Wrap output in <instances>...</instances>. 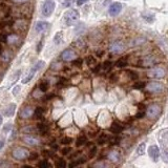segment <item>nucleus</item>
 <instances>
[{"instance_id":"nucleus-6","label":"nucleus","mask_w":168,"mask_h":168,"mask_svg":"<svg viewBox=\"0 0 168 168\" xmlns=\"http://www.w3.org/2000/svg\"><path fill=\"white\" fill-rule=\"evenodd\" d=\"M161 112H162V109H161V107H160V105L151 104L147 108L146 115L149 119H157V118H159V116L161 115Z\"/></svg>"},{"instance_id":"nucleus-55","label":"nucleus","mask_w":168,"mask_h":168,"mask_svg":"<svg viewBox=\"0 0 168 168\" xmlns=\"http://www.w3.org/2000/svg\"><path fill=\"white\" fill-rule=\"evenodd\" d=\"M19 90H20V86H16V87H15V90H13V95L16 96L17 93H18Z\"/></svg>"},{"instance_id":"nucleus-41","label":"nucleus","mask_w":168,"mask_h":168,"mask_svg":"<svg viewBox=\"0 0 168 168\" xmlns=\"http://www.w3.org/2000/svg\"><path fill=\"white\" fill-rule=\"evenodd\" d=\"M145 41H146V39H145V38H138V39H136V40L133 41L132 45H139V44L144 43Z\"/></svg>"},{"instance_id":"nucleus-10","label":"nucleus","mask_w":168,"mask_h":168,"mask_svg":"<svg viewBox=\"0 0 168 168\" xmlns=\"http://www.w3.org/2000/svg\"><path fill=\"white\" fill-rule=\"evenodd\" d=\"M13 29H15V31L19 32V33L24 32L26 29H28V21L23 18H20L19 20H17L16 22H14L13 23Z\"/></svg>"},{"instance_id":"nucleus-7","label":"nucleus","mask_w":168,"mask_h":168,"mask_svg":"<svg viewBox=\"0 0 168 168\" xmlns=\"http://www.w3.org/2000/svg\"><path fill=\"white\" fill-rule=\"evenodd\" d=\"M146 88L148 91L154 94H159L162 93L164 90V85L161 82H158V81H152V82H149L146 85Z\"/></svg>"},{"instance_id":"nucleus-34","label":"nucleus","mask_w":168,"mask_h":168,"mask_svg":"<svg viewBox=\"0 0 168 168\" xmlns=\"http://www.w3.org/2000/svg\"><path fill=\"white\" fill-rule=\"evenodd\" d=\"M38 167L39 168H48L49 167V163L46 159L41 160V161L39 162V164H38Z\"/></svg>"},{"instance_id":"nucleus-39","label":"nucleus","mask_w":168,"mask_h":168,"mask_svg":"<svg viewBox=\"0 0 168 168\" xmlns=\"http://www.w3.org/2000/svg\"><path fill=\"white\" fill-rule=\"evenodd\" d=\"M66 82H67V80H66L65 78H60L58 82H57V86H59V87H63V86L66 84Z\"/></svg>"},{"instance_id":"nucleus-44","label":"nucleus","mask_w":168,"mask_h":168,"mask_svg":"<svg viewBox=\"0 0 168 168\" xmlns=\"http://www.w3.org/2000/svg\"><path fill=\"white\" fill-rule=\"evenodd\" d=\"M127 74L129 75V78H130V79H132V80H136V79L138 78V75L135 73V71H127Z\"/></svg>"},{"instance_id":"nucleus-53","label":"nucleus","mask_w":168,"mask_h":168,"mask_svg":"<svg viewBox=\"0 0 168 168\" xmlns=\"http://www.w3.org/2000/svg\"><path fill=\"white\" fill-rule=\"evenodd\" d=\"M87 1L88 0H77V4L80 6H82V4H84L85 2H87Z\"/></svg>"},{"instance_id":"nucleus-28","label":"nucleus","mask_w":168,"mask_h":168,"mask_svg":"<svg viewBox=\"0 0 168 168\" xmlns=\"http://www.w3.org/2000/svg\"><path fill=\"white\" fill-rule=\"evenodd\" d=\"M86 61V64H87L88 66H94L97 64V60H96V58L94 56H87L85 59Z\"/></svg>"},{"instance_id":"nucleus-51","label":"nucleus","mask_w":168,"mask_h":168,"mask_svg":"<svg viewBox=\"0 0 168 168\" xmlns=\"http://www.w3.org/2000/svg\"><path fill=\"white\" fill-rule=\"evenodd\" d=\"M12 129V124H6V126L3 127V130L4 132H9V130Z\"/></svg>"},{"instance_id":"nucleus-36","label":"nucleus","mask_w":168,"mask_h":168,"mask_svg":"<svg viewBox=\"0 0 168 168\" xmlns=\"http://www.w3.org/2000/svg\"><path fill=\"white\" fill-rule=\"evenodd\" d=\"M60 142H61V144L62 145H68V144H71V143L73 142V139L70 138V137H64V138L61 139Z\"/></svg>"},{"instance_id":"nucleus-23","label":"nucleus","mask_w":168,"mask_h":168,"mask_svg":"<svg viewBox=\"0 0 168 168\" xmlns=\"http://www.w3.org/2000/svg\"><path fill=\"white\" fill-rule=\"evenodd\" d=\"M128 61H127V57H123V58H120L119 60L116 62V66L119 68H123L127 65Z\"/></svg>"},{"instance_id":"nucleus-46","label":"nucleus","mask_w":168,"mask_h":168,"mask_svg":"<svg viewBox=\"0 0 168 168\" xmlns=\"http://www.w3.org/2000/svg\"><path fill=\"white\" fill-rule=\"evenodd\" d=\"M75 45L78 46V48H84V46H85V43H84L83 40H78L75 42Z\"/></svg>"},{"instance_id":"nucleus-40","label":"nucleus","mask_w":168,"mask_h":168,"mask_svg":"<svg viewBox=\"0 0 168 168\" xmlns=\"http://www.w3.org/2000/svg\"><path fill=\"white\" fill-rule=\"evenodd\" d=\"M82 63H83V60L82 59H80V58L75 59V60L73 61V65L74 66H78V67H80V66L82 65Z\"/></svg>"},{"instance_id":"nucleus-11","label":"nucleus","mask_w":168,"mask_h":168,"mask_svg":"<svg viewBox=\"0 0 168 168\" xmlns=\"http://www.w3.org/2000/svg\"><path fill=\"white\" fill-rule=\"evenodd\" d=\"M61 58H62L63 61H74L77 58V54H76L75 51L68 48L63 51V53L61 54Z\"/></svg>"},{"instance_id":"nucleus-37","label":"nucleus","mask_w":168,"mask_h":168,"mask_svg":"<svg viewBox=\"0 0 168 168\" xmlns=\"http://www.w3.org/2000/svg\"><path fill=\"white\" fill-rule=\"evenodd\" d=\"M14 4H18V6H23L25 3H29L31 0H11Z\"/></svg>"},{"instance_id":"nucleus-35","label":"nucleus","mask_w":168,"mask_h":168,"mask_svg":"<svg viewBox=\"0 0 168 168\" xmlns=\"http://www.w3.org/2000/svg\"><path fill=\"white\" fill-rule=\"evenodd\" d=\"M144 87H146L145 82H137L133 84V88H135V90H143Z\"/></svg>"},{"instance_id":"nucleus-32","label":"nucleus","mask_w":168,"mask_h":168,"mask_svg":"<svg viewBox=\"0 0 168 168\" xmlns=\"http://www.w3.org/2000/svg\"><path fill=\"white\" fill-rule=\"evenodd\" d=\"M34 113H35V116L37 118H42V116H43V113H44V109H43V107H37L35 110H34Z\"/></svg>"},{"instance_id":"nucleus-2","label":"nucleus","mask_w":168,"mask_h":168,"mask_svg":"<svg viewBox=\"0 0 168 168\" xmlns=\"http://www.w3.org/2000/svg\"><path fill=\"white\" fill-rule=\"evenodd\" d=\"M12 157H13L15 160H18V161L25 160V159H29V151L24 147H16L13 151H12Z\"/></svg>"},{"instance_id":"nucleus-15","label":"nucleus","mask_w":168,"mask_h":168,"mask_svg":"<svg viewBox=\"0 0 168 168\" xmlns=\"http://www.w3.org/2000/svg\"><path fill=\"white\" fill-rule=\"evenodd\" d=\"M49 23L45 21H38L35 25V31L38 33H42V32H45L46 29H48Z\"/></svg>"},{"instance_id":"nucleus-38","label":"nucleus","mask_w":168,"mask_h":168,"mask_svg":"<svg viewBox=\"0 0 168 168\" xmlns=\"http://www.w3.org/2000/svg\"><path fill=\"white\" fill-rule=\"evenodd\" d=\"M94 168H107V165H106L105 162H97L94 164Z\"/></svg>"},{"instance_id":"nucleus-12","label":"nucleus","mask_w":168,"mask_h":168,"mask_svg":"<svg viewBox=\"0 0 168 168\" xmlns=\"http://www.w3.org/2000/svg\"><path fill=\"white\" fill-rule=\"evenodd\" d=\"M22 140H23L24 143H26V144L31 145V146H39L41 143V141L39 138L37 137H34V136H24L23 138H22Z\"/></svg>"},{"instance_id":"nucleus-43","label":"nucleus","mask_w":168,"mask_h":168,"mask_svg":"<svg viewBox=\"0 0 168 168\" xmlns=\"http://www.w3.org/2000/svg\"><path fill=\"white\" fill-rule=\"evenodd\" d=\"M71 151V147H64V148H62V150H61V154L63 155H67Z\"/></svg>"},{"instance_id":"nucleus-1","label":"nucleus","mask_w":168,"mask_h":168,"mask_svg":"<svg viewBox=\"0 0 168 168\" xmlns=\"http://www.w3.org/2000/svg\"><path fill=\"white\" fill-rule=\"evenodd\" d=\"M158 62H159V59H158L157 56L147 55L142 57L138 64H139L140 67H151V66H155Z\"/></svg>"},{"instance_id":"nucleus-24","label":"nucleus","mask_w":168,"mask_h":168,"mask_svg":"<svg viewBox=\"0 0 168 168\" xmlns=\"http://www.w3.org/2000/svg\"><path fill=\"white\" fill-rule=\"evenodd\" d=\"M86 142H87V138H86L85 136H80V137H78L77 141H76V146L81 147L83 146Z\"/></svg>"},{"instance_id":"nucleus-19","label":"nucleus","mask_w":168,"mask_h":168,"mask_svg":"<svg viewBox=\"0 0 168 168\" xmlns=\"http://www.w3.org/2000/svg\"><path fill=\"white\" fill-rule=\"evenodd\" d=\"M110 132H112L113 133H115V135H119V133H121L123 132V127L121 126L119 123H113L112 126H110Z\"/></svg>"},{"instance_id":"nucleus-48","label":"nucleus","mask_w":168,"mask_h":168,"mask_svg":"<svg viewBox=\"0 0 168 168\" xmlns=\"http://www.w3.org/2000/svg\"><path fill=\"white\" fill-rule=\"evenodd\" d=\"M163 160H164V162H166L168 164V151H165L163 152Z\"/></svg>"},{"instance_id":"nucleus-31","label":"nucleus","mask_w":168,"mask_h":168,"mask_svg":"<svg viewBox=\"0 0 168 168\" xmlns=\"http://www.w3.org/2000/svg\"><path fill=\"white\" fill-rule=\"evenodd\" d=\"M112 67H113V63L110 62V61H105L104 63H103V65H102V70H104L105 71H109L110 70H112Z\"/></svg>"},{"instance_id":"nucleus-49","label":"nucleus","mask_w":168,"mask_h":168,"mask_svg":"<svg viewBox=\"0 0 168 168\" xmlns=\"http://www.w3.org/2000/svg\"><path fill=\"white\" fill-rule=\"evenodd\" d=\"M42 152H43V155H45V157H52L53 158V155H54L51 151H49V150H43Z\"/></svg>"},{"instance_id":"nucleus-27","label":"nucleus","mask_w":168,"mask_h":168,"mask_svg":"<svg viewBox=\"0 0 168 168\" xmlns=\"http://www.w3.org/2000/svg\"><path fill=\"white\" fill-rule=\"evenodd\" d=\"M56 168H66V161L64 159H57L55 162Z\"/></svg>"},{"instance_id":"nucleus-14","label":"nucleus","mask_w":168,"mask_h":168,"mask_svg":"<svg viewBox=\"0 0 168 168\" xmlns=\"http://www.w3.org/2000/svg\"><path fill=\"white\" fill-rule=\"evenodd\" d=\"M148 154H149V157L154 160L155 162H158L160 158V149L157 145H152L148 148Z\"/></svg>"},{"instance_id":"nucleus-8","label":"nucleus","mask_w":168,"mask_h":168,"mask_svg":"<svg viewBox=\"0 0 168 168\" xmlns=\"http://www.w3.org/2000/svg\"><path fill=\"white\" fill-rule=\"evenodd\" d=\"M44 65H45V63H44L43 61H38V62H37V63L35 64V66H34V67L32 68L31 73H29V75L26 76V78H25V79H23V80H22V83H23V84L29 83V81H31L32 79H33L34 75H35V74H36V71H38L39 70H40V68L43 67Z\"/></svg>"},{"instance_id":"nucleus-3","label":"nucleus","mask_w":168,"mask_h":168,"mask_svg":"<svg viewBox=\"0 0 168 168\" xmlns=\"http://www.w3.org/2000/svg\"><path fill=\"white\" fill-rule=\"evenodd\" d=\"M166 75V71L163 67H152L147 71L146 76L151 79H162Z\"/></svg>"},{"instance_id":"nucleus-50","label":"nucleus","mask_w":168,"mask_h":168,"mask_svg":"<svg viewBox=\"0 0 168 168\" xmlns=\"http://www.w3.org/2000/svg\"><path fill=\"white\" fill-rule=\"evenodd\" d=\"M101 68H102V65H100V64H98V65H96L95 67L93 68V71H94V73H98V71H100Z\"/></svg>"},{"instance_id":"nucleus-47","label":"nucleus","mask_w":168,"mask_h":168,"mask_svg":"<svg viewBox=\"0 0 168 168\" xmlns=\"http://www.w3.org/2000/svg\"><path fill=\"white\" fill-rule=\"evenodd\" d=\"M31 128H32V126H29V127H24L23 132H28V133H33V132H36L35 128H34V129H31Z\"/></svg>"},{"instance_id":"nucleus-57","label":"nucleus","mask_w":168,"mask_h":168,"mask_svg":"<svg viewBox=\"0 0 168 168\" xmlns=\"http://www.w3.org/2000/svg\"><path fill=\"white\" fill-rule=\"evenodd\" d=\"M3 146H4V143H3V141H1V140H0V149H1V148L3 147Z\"/></svg>"},{"instance_id":"nucleus-13","label":"nucleus","mask_w":168,"mask_h":168,"mask_svg":"<svg viewBox=\"0 0 168 168\" xmlns=\"http://www.w3.org/2000/svg\"><path fill=\"white\" fill-rule=\"evenodd\" d=\"M121 11H122V4H121L120 2H115V3H113L112 6H109V9H108V13L113 17L118 16V15L121 13Z\"/></svg>"},{"instance_id":"nucleus-45","label":"nucleus","mask_w":168,"mask_h":168,"mask_svg":"<svg viewBox=\"0 0 168 168\" xmlns=\"http://www.w3.org/2000/svg\"><path fill=\"white\" fill-rule=\"evenodd\" d=\"M38 159V154L37 152H32L29 154V161H34V160Z\"/></svg>"},{"instance_id":"nucleus-30","label":"nucleus","mask_w":168,"mask_h":168,"mask_svg":"<svg viewBox=\"0 0 168 168\" xmlns=\"http://www.w3.org/2000/svg\"><path fill=\"white\" fill-rule=\"evenodd\" d=\"M120 142H121V138L120 137H112V138H109V144L110 145H119L120 144Z\"/></svg>"},{"instance_id":"nucleus-61","label":"nucleus","mask_w":168,"mask_h":168,"mask_svg":"<svg viewBox=\"0 0 168 168\" xmlns=\"http://www.w3.org/2000/svg\"><path fill=\"white\" fill-rule=\"evenodd\" d=\"M2 123V116H0V125H1Z\"/></svg>"},{"instance_id":"nucleus-60","label":"nucleus","mask_w":168,"mask_h":168,"mask_svg":"<svg viewBox=\"0 0 168 168\" xmlns=\"http://www.w3.org/2000/svg\"><path fill=\"white\" fill-rule=\"evenodd\" d=\"M2 53H3V52H2V45L0 44V55H2Z\"/></svg>"},{"instance_id":"nucleus-9","label":"nucleus","mask_w":168,"mask_h":168,"mask_svg":"<svg viewBox=\"0 0 168 168\" xmlns=\"http://www.w3.org/2000/svg\"><path fill=\"white\" fill-rule=\"evenodd\" d=\"M109 51L113 54H121L125 51V44L120 40L113 41L109 45Z\"/></svg>"},{"instance_id":"nucleus-56","label":"nucleus","mask_w":168,"mask_h":168,"mask_svg":"<svg viewBox=\"0 0 168 168\" xmlns=\"http://www.w3.org/2000/svg\"><path fill=\"white\" fill-rule=\"evenodd\" d=\"M71 2H73V0H67V1L65 2V6H70L71 4Z\"/></svg>"},{"instance_id":"nucleus-33","label":"nucleus","mask_w":168,"mask_h":168,"mask_svg":"<svg viewBox=\"0 0 168 168\" xmlns=\"http://www.w3.org/2000/svg\"><path fill=\"white\" fill-rule=\"evenodd\" d=\"M54 41H55L56 44H60L61 41H62V32H58L56 34L55 38H54Z\"/></svg>"},{"instance_id":"nucleus-29","label":"nucleus","mask_w":168,"mask_h":168,"mask_svg":"<svg viewBox=\"0 0 168 168\" xmlns=\"http://www.w3.org/2000/svg\"><path fill=\"white\" fill-rule=\"evenodd\" d=\"M145 149H146V144H145L144 142L141 143V144H140L139 146H138V148H137V154L139 155H144V154H145Z\"/></svg>"},{"instance_id":"nucleus-5","label":"nucleus","mask_w":168,"mask_h":168,"mask_svg":"<svg viewBox=\"0 0 168 168\" xmlns=\"http://www.w3.org/2000/svg\"><path fill=\"white\" fill-rule=\"evenodd\" d=\"M56 3L54 0H45L42 4V15L44 17H49L55 10Z\"/></svg>"},{"instance_id":"nucleus-26","label":"nucleus","mask_w":168,"mask_h":168,"mask_svg":"<svg viewBox=\"0 0 168 168\" xmlns=\"http://www.w3.org/2000/svg\"><path fill=\"white\" fill-rule=\"evenodd\" d=\"M15 109H16V105L11 104L9 107L6 108V113H4V116H6V117H12V116L14 115V113H15Z\"/></svg>"},{"instance_id":"nucleus-22","label":"nucleus","mask_w":168,"mask_h":168,"mask_svg":"<svg viewBox=\"0 0 168 168\" xmlns=\"http://www.w3.org/2000/svg\"><path fill=\"white\" fill-rule=\"evenodd\" d=\"M85 161H86L85 158H80V159H77V160H75V161L71 162L70 164H68V168H75V167H77L78 165L85 163Z\"/></svg>"},{"instance_id":"nucleus-25","label":"nucleus","mask_w":168,"mask_h":168,"mask_svg":"<svg viewBox=\"0 0 168 168\" xmlns=\"http://www.w3.org/2000/svg\"><path fill=\"white\" fill-rule=\"evenodd\" d=\"M48 87H49V83L48 80L42 81V82L39 84V90H40L41 93H45V91L48 90Z\"/></svg>"},{"instance_id":"nucleus-4","label":"nucleus","mask_w":168,"mask_h":168,"mask_svg":"<svg viewBox=\"0 0 168 168\" xmlns=\"http://www.w3.org/2000/svg\"><path fill=\"white\" fill-rule=\"evenodd\" d=\"M79 19V13L76 10H70L64 15V20L66 25H74Z\"/></svg>"},{"instance_id":"nucleus-54","label":"nucleus","mask_w":168,"mask_h":168,"mask_svg":"<svg viewBox=\"0 0 168 168\" xmlns=\"http://www.w3.org/2000/svg\"><path fill=\"white\" fill-rule=\"evenodd\" d=\"M42 43H43V39H41L40 42H39V45H38V48H37V52H40L41 51V48H42Z\"/></svg>"},{"instance_id":"nucleus-59","label":"nucleus","mask_w":168,"mask_h":168,"mask_svg":"<svg viewBox=\"0 0 168 168\" xmlns=\"http://www.w3.org/2000/svg\"><path fill=\"white\" fill-rule=\"evenodd\" d=\"M52 147L54 148V149H58V146H57L56 144H54V145H52Z\"/></svg>"},{"instance_id":"nucleus-52","label":"nucleus","mask_w":168,"mask_h":168,"mask_svg":"<svg viewBox=\"0 0 168 168\" xmlns=\"http://www.w3.org/2000/svg\"><path fill=\"white\" fill-rule=\"evenodd\" d=\"M55 98V95L54 94H48V96H45V100H51V99Z\"/></svg>"},{"instance_id":"nucleus-58","label":"nucleus","mask_w":168,"mask_h":168,"mask_svg":"<svg viewBox=\"0 0 168 168\" xmlns=\"http://www.w3.org/2000/svg\"><path fill=\"white\" fill-rule=\"evenodd\" d=\"M22 168H34V167H32V166H29V165H24Z\"/></svg>"},{"instance_id":"nucleus-17","label":"nucleus","mask_w":168,"mask_h":168,"mask_svg":"<svg viewBox=\"0 0 168 168\" xmlns=\"http://www.w3.org/2000/svg\"><path fill=\"white\" fill-rule=\"evenodd\" d=\"M33 112L34 110L31 106H26L25 108H23V109L21 110L20 118H22V119H28V118H29L32 115H33Z\"/></svg>"},{"instance_id":"nucleus-20","label":"nucleus","mask_w":168,"mask_h":168,"mask_svg":"<svg viewBox=\"0 0 168 168\" xmlns=\"http://www.w3.org/2000/svg\"><path fill=\"white\" fill-rule=\"evenodd\" d=\"M37 130H38L41 135H46L48 132V126L46 124H44L43 122L38 123V124H37Z\"/></svg>"},{"instance_id":"nucleus-42","label":"nucleus","mask_w":168,"mask_h":168,"mask_svg":"<svg viewBox=\"0 0 168 168\" xmlns=\"http://www.w3.org/2000/svg\"><path fill=\"white\" fill-rule=\"evenodd\" d=\"M96 154H97V147H93L90 149V155H88L90 159H93V158L96 155Z\"/></svg>"},{"instance_id":"nucleus-16","label":"nucleus","mask_w":168,"mask_h":168,"mask_svg":"<svg viewBox=\"0 0 168 168\" xmlns=\"http://www.w3.org/2000/svg\"><path fill=\"white\" fill-rule=\"evenodd\" d=\"M19 41H20V37L18 34H10L6 37V42L11 45H16L19 43Z\"/></svg>"},{"instance_id":"nucleus-21","label":"nucleus","mask_w":168,"mask_h":168,"mask_svg":"<svg viewBox=\"0 0 168 168\" xmlns=\"http://www.w3.org/2000/svg\"><path fill=\"white\" fill-rule=\"evenodd\" d=\"M98 144L99 145H104L107 142H109V137L106 133H101L100 137H98Z\"/></svg>"},{"instance_id":"nucleus-18","label":"nucleus","mask_w":168,"mask_h":168,"mask_svg":"<svg viewBox=\"0 0 168 168\" xmlns=\"http://www.w3.org/2000/svg\"><path fill=\"white\" fill-rule=\"evenodd\" d=\"M107 159L113 163H117L120 161V154L118 151H115V150L110 151L109 154L107 155Z\"/></svg>"}]
</instances>
